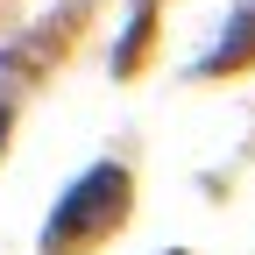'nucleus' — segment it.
I'll return each instance as SVG.
<instances>
[{
  "label": "nucleus",
  "instance_id": "obj_2",
  "mask_svg": "<svg viewBox=\"0 0 255 255\" xmlns=\"http://www.w3.org/2000/svg\"><path fill=\"white\" fill-rule=\"evenodd\" d=\"M0 149H7V114H0Z\"/></svg>",
  "mask_w": 255,
  "mask_h": 255
},
{
  "label": "nucleus",
  "instance_id": "obj_1",
  "mask_svg": "<svg viewBox=\"0 0 255 255\" xmlns=\"http://www.w3.org/2000/svg\"><path fill=\"white\" fill-rule=\"evenodd\" d=\"M121 213H128V170H121V163H92V170L57 199L50 227H43V248H50V255H78V248H92L100 234H114Z\"/></svg>",
  "mask_w": 255,
  "mask_h": 255
}]
</instances>
